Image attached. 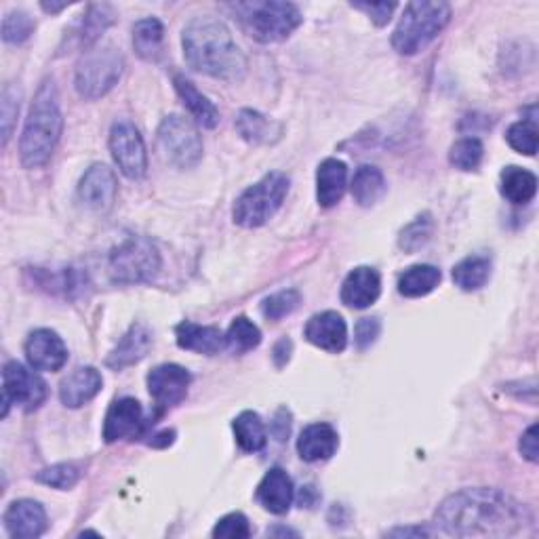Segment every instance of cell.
I'll use <instances>...</instances> for the list:
<instances>
[{
    "instance_id": "16",
    "label": "cell",
    "mask_w": 539,
    "mask_h": 539,
    "mask_svg": "<svg viewBox=\"0 0 539 539\" xmlns=\"http://www.w3.org/2000/svg\"><path fill=\"white\" fill-rule=\"evenodd\" d=\"M3 523L13 539L41 537L49 527L43 504L34 502V499H15L5 510Z\"/></svg>"
},
{
    "instance_id": "49",
    "label": "cell",
    "mask_w": 539,
    "mask_h": 539,
    "mask_svg": "<svg viewBox=\"0 0 539 539\" xmlns=\"http://www.w3.org/2000/svg\"><path fill=\"white\" fill-rule=\"evenodd\" d=\"M386 535H390V537H422V535H434V531L428 527L417 525V527H396V529L388 531Z\"/></svg>"
},
{
    "instance_id": "22",
    "label": "cell",
    "mask_w": 539,
    "mask_h": 539,
    "mask_svg": "<svg viewBox=\"0 0 539 539\" xmlns=\"http://www.w3.org/2000/svg\"><path fill=\"white\" fill-rule=\"evenodd\" d=\"M150 348H152V331L142 323H135L110 352V356L106 358V365L114 371H123L142 361V358L150 352Z\"/></svg>"
},
{
    "instance_id": "40",
    "label": "cell",
    "mask_w": 539,
    "mask_h": 539,
    "mask_svg": "<svg viewBox=\"0 0 539 539\" xmlns=\"http://www.w3.org/2000/svg\"><path fill=\"white\" fill-rule=\"evenodd\" d=\"M299 304H302V293L297 289H285L272 293L262 302V314L268 318V321H281V318L293 314Z\"/></svg>"
},
{
    "instance_id": "5",
    "label": "cell",
    "mask_w": 539,
    "mask_h": 539,
    "mask_svg": "<svg viewBox=\"0 0 539 539\" xmlns=\"http://www.w3.org/2000/svg\"><path fill=\"white\" fill-rule=\"evenodd\" d=\"M451 22V7L447 3H426L415 0L403 11V17L392 34V47L401 55H415L436 41Z\"/></svg>"
},
{
    "instance_id": "26",
    "label": "cell",
    "mask_w": 539,
    "mask_h": 539,
    "mask_svg": "<svg viewBox=\"0 0 539 539\" xmlns=\"http://www.w3.org/2000/svg\"><path fill=\"white\" fill-rule=\"evenodd\" d=\"M173 85H175V91H177L179 99H182L184 106L188 108V112L194 116V121L201 127H205V129H215L217 123H219V112L213 106L211 99L198 91L190 78H186L182 74H177L173 78Z\"/></svg>"
},
{
    "instance_id": "45",
    "label": "cell",
    "mask_w": 539,
    "mask_h": 539,
    "mask_svg": "<svg viewBox=\"0 0 539 539\" xmlns=\"http://www.w3.org/2000/svg\"><path fill=\"white\" fill-rule=\"evenodd\" d=\"M350 7L356 11H365L371 17V22L379 28L390 22V17L396 9L394 3H352Z\"/></svg>"
},
{
    "instance_id": "6",
    "label": "cell",
    "mask_w": 539,
    "mask_h": 539,
    "mask_svg": "<svg viewBox=\"0 0 539 539\" xmlns=\"http://www.w3.org/2000/svg\"><path fill=\"white\" fill-rule=\"evenodd\" d=\"M289 177L281 171H272L259 179L257 184L249 186L241 196L236 198L232 211L234 224L241 228H259L268 224L283 207L289 194Z\"/></svg>"
},
{
    "instance_id": "8",
    "label": "cell",
    "mask_w": 539,
    "mask_h": 539,
    "mask_svg": "<svg viewBox=\"0 0 539 539\" xmlns=\"http://www.w3.org/2000/svg\"><path fill=\"white\" fill-rule=\"evenodd\" d=\"M161 270V253L146 236H129L110 255V274L114 283H148Z\"/></svg>"
},
{
    "instance_id": "44",
    "label": "cell",
    "mask_w": 539,
    "mask_h": 539,
    "mask_svg": "<svg viewBox=\"0 0 539 539\" xmlns=\"http://www.w3.org/2000/svg\"><path fill=\"white\" fill-rule=\"evenodd\" d=\"M379 331H382V325H379V318H361V321L356 323V329H354V346L356 350L365 352L367 348H371L377 337H379Z\"/></svg>"
},
{
    "instance_id": "42",
    "label": "cell",
    "mask_w": 539,
    "mask_h": 539,
    "mask_svg": "<svg viewBox=\"0 0 539 539\" xmlns=\"http://www.w3.org/2000/svg\"><path fill=\"white\" fill-rule=\"evenodd\" d=\"M251 525L247 521V516L241 512H232L226 514L224 518H219L215 529H213V537L217 539H245L251 537Z\"/></svg>"
},
{
    "instance_id": "17",
    "label": "cell",
    "mask_w": 539,
    "mask_h": 539,
    "mask_svg": "<svg viewBox=\"0 0 539 539\" xmlns=\"http://www.w3.org/2000/svg\"><path fill=\"white\" fill-rule=\"evenodd\" d=\"M304 337L316 348L339 354L348 346V327L342 314L327 310L310 318L304 329Z\"/></svg>"
},
{
    "instance_id": "29",
    "label": "cell",
    "mask_w": 539,
    "mask_h": 539,
    "mask_svg": "<svg viewBox=\"0 0 539 539\" xmlns=\"http://www.w3.org/2000/svg\"><path fill=\"white\" fill-rule=\"evenodd\" d=\"M384 173L373 165L358 167L352 177V196L361 207H373L386 194Z\"/></svg>"
},
{
    "instance_id": "33",
    "label": "cell",
    "mask_w": 539,
    "mask_h": 539,
    "mask_svg": "<svg viewBox=\"0 0 539 539\" xmlns=\"http://www.w3.org/2000/svg\"><path fill=\"white\" fill-rule=\"evenodd\" d=\"M114 9L112 5H89L85 15H83V24H81V45L85 47V51L97 47V41L102 38V34L114 24Z\"/></svg>"
},
{
    "instance_id": "31",
    "label": "cell",
    "mask_w": 539,
    "mask_h": 539,
    "mask_svg": "<svg viewBox=\"0 0 539 539\" xmlns=\"http://www.w3.org/2000/svg\"><path fill=\"white\" fill-rule=\"evenodd\" d=\"M453 283L462 291H478L483 289L491 276V259L485 255H470L462 262L455 264Z\"/></svg>"
},
{
    "instance_id": "18",
    "label": "cell",
    "mask_w": 539,
    "mask_h": 539,
    "mask_svg": "<svg viewBox=\"0 0 539 539\" xmlns=\"http://www.w3.org/2000/svg\"><path fill=\"white\" fill-rule=\"evenodd\" d=\"M104 379L95 367H76L59 384V401L68 409H81L102 392Z\"/></svg>"
},
{
    "instance_id": "20",
    "label": "cell",
    "mask_w": 539,
    "mask_h": 539,
    "mask_svg": "<svg viewBox=\"0 0 539 539\" xmlns=\"http://www.w3.org/2000/svg\"><path fill=\"white\" fill-rule=\"evenodd\" d=\"M257 502L272 514H287L291 510L295 489L291 476L283 468H272L262 478L255 491Z\"/></svg>"
},
{
    "instance_id": "9",
    "label": "cell",
    "mask_w": 539,
    "mask_h": 539,
    "mask_svg": "<svg viewBox=\"0 0 539 539\" xmlns=\"http://www.w3.org/2000/svg\"><path fill=\"white\" fill-rule=\"evenodd\" d=\"M158 146L177 169H194L203 161V137L190 118L171 114L158 127Z\"/></svg>"
},
{
    "instance_id": "37",
    "label": "cell",
    "mask_w": 539,
    "mask_h": 539,
    "mask_svg": "<svg viewBox=\"0 0 539 539\" xmlns=\"http://www.w3.org/2000/svg\"><path fill=\"white\" fill-rule=\"evenodd\" d=\"M434 232V219L430 213L417 215L411 224H407L398 236V247H401L405 253H415L422 247L428 245Z\"/></svg>"
},
{
    "instance_id": "19",
    "label": "cell",
    "mask_w": 539,
    "mask_h": 539,
    "mask_svg": "<svg viewBox=\"0 0 539 539\" xmlns=\"http://www.w3.org/2000/svg\"><path fill=\"white\" fill-rule=\"evenodd\" d=\"M382 293V276L375 268H354L342 285V302L352 310H365L377 302Z\"/></svg>"
},
{
    "instance_id": "46",
    "label": "cell",
    "mask_w": 539,
    "mask_h": 539,
    "mask_svg": "<svg viewBox=\"0 0 539 539\" xmlns=\"http://www.w3.org/2000/svg\"><path fill=\"white\" fill-rule=\"evenodd\" d=\"M518 451H521V455L527 459V462L531 464H537L539 462V438H537V424L529 426L523 436H521V443H518Z\"/></svg>"
},
{
    "instance_id": "21",
    "label": "cell",
    "mask_w": 539,
    "mask_h": 539,
    "mask_svg": "<svg viewBox=\"0 0 539 539\" xmlns=\"http://www.w3.org/2000/svg\"><path fill=\"white\" fill-rule=\"evenodd\" d=\"M339 447L337 430L331 424H310L302 430L297 438V453L308 464L325 462V459L333 457Z\"/></svg>"
},
{
    "instance_id": "25",
    "label": "cell",
    "mask_w": 539,
    "mask_h": 539,
    "mask_svg": "<svg viewBox=\"0 0 539 539\" xmlns=\"http://www.w3.org/2000/svg\"><path fill=\"white\" fill-rule=\"evenodd\" d=\"M236 131L241 135L245 142L253 144V146H270L276 144L278 139L283 137L285 127L281 123L272 121V118L264 116L262 112L257 110H241L236 116Z\"/></svg>"
},
{
    "instance_id": "12",
    "label": "cell",
    "mask_w": 539,
    "mask_h": 539,
    "mask_svg": "<svg viewBox=\"0 0 539 539\" xmlns=\"http://www.w3.org/2000/svg\"><path fill=\"white\" fill-rule=\"evenodd\" d=\"M190 382H192L190 371L175 363L158 365L148 373L150 396L154 398L156 407L161 411H167L182 403L188 394Z\"/></svg>"
},
{
    "instance_id": "27",
    "label": "cell",
    "mask_w": 539,
    "mask_h": 539,
    "mask_svg": "<svg viewBox=\"0 0 539 539\" xmlns=\"http://www.w3.org/2000/svg\"><path fill=\"white\" fill-rule=\"evenodd\" d=\"M499 192L512 205H529L537 194V177L523 167L510 165L499 175Z\"/></svg>"
},
{
    "instance_id": "28",
    "label": "cell",
    "mask_w": 539,
    "mask_h": 539,
    "mask_svg": "<svg viewBox=\"0 0 539 539\" xmlns=\"http://www.w3.org/2000/svg\"><path fill=\"white\" fill-rule=\"evenodd\" d=\"M165 26L156 17L139 19L133 26V49L144 62H158L163 55Z\"/></svg>"
},
{
    "instance_id": "3",
    "label": "cell",
    "mask_w": 539,
    "mask_h": 539,
    "mask_svg": "<svg viewBox=\"0 0 539 539\" xmlns=\"http://www.w3.org/2000/svg\"><path fill=\"white\" fill-rule=\"evenodd\" d=\"M62 131L64 116L62 110H59L57 87L47 78L34 95L22 139H19V158H22V165L26 169H38L47 165L59 144Z\"/></svg>"
},
{
    "instance_id": "35",
    "label": "cell",
    "mask_w": 539,
    "mask_h": 539,
    "mask_svg": "<svg viewBox=\"0 0 539 539\" xmlns=\"http://www.w3.org/2000/svg\"><path fill=\"white\" fill-rule=\"evenodd\" d=\"M228 348L236 354H245L262 344V331L247 316H236L226 331Z\"/></svg>"
},
{
    "instance_id": "23",
    "label": "cell",
    "mask_w": 539,
    "mask_h": 539,
    "mask_svg": "<svg viewBox=\"0 0 539 539\" xmlns=\"http://www.w3.org/2000/svg\"><path fill=\"white\" fill-rule=\"evenodd\" d=\"M175 339H177V346L182 350L207 354V356L228 348L224 331H219L217 327L196 325L190 321H184L175 327Z\"/></svg>"
},
{
    "instance_id": "32",
    "label": "cell",
    "mask_w": 539,
    "mask_h": 539,
    "mask_svg": "<svg viewBox=\"0 0 539 539\" xmlns=\"http://www.w3.org/2000/svg\"><path fill=\"white\" fill-rule=\"evenodd\" d=\"M441 270L430 264H417L405 270V274L398 278V293L403 297H424L432 293L438 283H441Z\"/></svg>"
},
{
    "instance_id": "1",
    "label": "cell",
    "mask_w": 539,
    "mask_h": 539,
    "mask_svg": "<svg viewBox=\"0 0 539 539\" xmlns=\"http://www.w3.org/2000/svg\"><path fill=\"white\" fill-rule=\"evenodd\" d=\"M533 523L531 510L512 495L474 487L445 497L434 512V527L449 537H512Z\"/></svg>"
},
{
    "instance_id": "50",
    "label": "cell",
    "mask_w": 539,
    "mask_h": 539,
    "mask_svg": "<svg viewBox=\"0 0 539 539\" xmlns=\"http://www.w3.org/2000/svg\"><path fill=\"white\" fill-rule=\"evenodd\" d=\"M41 7H43V11H45V13H51V15H55V13H59V11H64V9L68 7V5H66V3H62V5H53V3L49 5V3H43Z\"/></svg>"
},
{
    "instance_id": "4",
    "label": "cell",
    "mask_w": 539,
    "mask_h": 539,
    "mask_svg": "<svg viewBox=\"0 0 539 539\" xmlns=\"http://www.w3.org/2000/svg\"><path fill=\"white\" fill-rule=\"evenodd\" d=\"M226 9L257 43H281L302 26V13L293 3L281 0H253V3H232Z\"/></svg>"
},
{
    "instance_id": "36",
    "label": "cell",
    "mask_w": 539,
    "mask_h": 539,
    "mask_svg": "<svg viewBox=\"0 0 539 539\" xmlns=\"http://www.w3.org/2000/svg\"><path fill=\"white\" fill-rule=\"evenodd\" d=\"M485 146L478 137H464L449 150V163L459 171H476L483 163Z\"/></svg>"
},
{
    "instance_id": "30",
    "label": "cell",
    "mask_w": 539,
    "mask_h": 539,
    "mask_svg": "<svg viewBox=\"0 0 539 539\" xmlns=\"http://www.w3.org/2000/svg\"><path fill=\"white\" fill-rule=\"evenodd\" d=\"M232 430H234L238 447H241L245 453L262 451L268 443L266 426L262 422V417H259L255 411H243L241 415H238L232 422Z\"/></svg>"
},
{
    "instance_id": "39",
    "label": "cell",
    "mask_w": 539,
    "mask_h": 539,
    "mask_svg": "<svg viewBox=\"0 0 539 539\" xmlns=\"http://www.w3.org/2000/svg\"><path fill=\"white\" fill-rule=\"evenodd\" d=\"M506 139H508L510 148L516 150L518 154L535 156V152H537V121H535V116L523 118V121L510 125Z\"/></svg>"
},
{
    "instance_id": "34",
    "label": "cell",
    "mask_w": 539,
    "mask_h": 539,
    "mask_svg": "<svg viewBox=\"0 0 539 539\" xmlns=\"http://www.w3.org/2000/svg\"><path fill=\"white\" fill-rule=\"evenodd\" d=\"M36 285L47 289L49 293L64 295V297H74L78 291L83 289V276L78 274L74 268H64V270H43L36 268Z\"/></svg>"
},
{
    "instance_id": "43",
    "label": "cell",
    "mask_w": 539,
    "mask_h": 539,
    "mask_svg": "<svg viewBox=\"0 0 539 539\" xmlns=\"http://www.w3.org/2000/svg\"><path fill=\"white\" fill-rule=\"evenodd\" d=\"M3 102H0V123H3V146L9 144V139L13 135V125L15 118L19 114V91L11 85H5L3 89Z\"/></svg>"
},
{
    "instance_id": "7",
    "label": "cell",
    "mask_w": 539,
    "mask_h": 539,
    "mask_svg": "<svg viewBox=\"0 0 539 539\" xmlns=\"http://www.w3.org/2000/svg\"><path fill=\"white\" fill-rule=\"evenodd\" d=\"M125 72V57L114 45H102L85 51L76 66L74 85L83 99H99L108 95Z\"/></svg>"
},
{
    "instance_id": "48",
    "label": "cell",
    "mask_w": 539,
    "mask_h": 539,
    "mask_svg": "<svg viewBox=\"0 0 539 539\" xmlns=\"http://www.w3.org/2000/svg\"><path fill=\"white\" fill-rule=\"evenodd\" d=\"M291 350H293L291 339L283 337L281 342H276V346H274V350H272V358H274L276 367H285V365L289 363V358H291Z\"/></svg>"
},
{
    "instance_id": "47",
    "label": "cell",
    "mask_w": 539,
    "mask_h": 539,
    "mask_svg": "<svg viewBox=\"0 0 539 539\" xmlns=\"http://www.w3.org/2000/svg\"><path fill=\"white\" fill-rule=\"evenodd\" d=\"M270 430H272L276 441H285V438L291 432V417H289V411L287 409H281V411H278L274 415V422H272Z\"/></svg>"
},
{
    "instance_id": "10",
    "label": "cell",
    "mask_w": 539,
    "mask_h": 539,
    "mask_svg": "<svg viewBox=\"0 0 539 539\" xmlns=\"http://www.w3.org/2000/svg\"><path fill=\"white\" fill-rule=\"evenodd\" d=\"M47 384L41 375L26 369L22 363L11 361L3 369V417L9 407L17 405L24 411H34L47 401Z\"/></svg>"
},
{
    "instance_id": "13",
    "label": "cell",
    "mask_w": 539,
    "mask_h": 539,
    "mask_svg": "<svg viewBox=\"0 0 539 539\" xmlns=\"http://www.w3.org/2000/svg\"><path fill=\"white\" fill-rule=\"evenodd\" d=\"M116 194V175L102 163L91 165L78 184V201L95 213H108L114 207Z\"/></svg>"
},
{
    "instance_id": "15",
    "label": "cell",
    "mask_w": 539,
    "mask_h": 539,
    "mask_svg": "<svg viewBox=\"0 0 539 539\" xmlns=\"http://www.w3.org/2000/svg\"><path fill=\"white\" fill-rule=\"evenodd\" d=\"M26 358L34 371H59L68 363V348L55 331L36 329L26 339Z\"/></svg>"
},
{
    "instance_id": "11",
    "label": "cell",
    "mask_w": 539,
    "mask_h": 539,
    "mask_svg": "<svg viewBox=\"0 0 539 539\" xmlns=\"http://www.w3.org/2000/svg\"><path fill=\"white\" fill-rule=\"evenodd\" d=\"M110 152L116 167L129 179H142L148 171L144 137L129 121H116L110 129Z\"/></svg>"
},
{
    "instance_id": "38",
    "label": "cell",
    "mask_w": 539,
    "mask_h": 539,
    "mask_svg": "<svg viewBox=\"0 0 539 539\" xmlns=\"http://www.w3.org/2000/svg\"><path fill=\"white\" fill-rule=\"evenodd\" d=\"M81 466L74 464V462H68V464H55L51 468H45L38 472L34 476L36 483L41 485H47V487H53V489H59V491H68L72 487H76V483L81 481Z\"/></svg>"
},
{
    "instance_id": "2",
    "label": "cell",
    "mask_w": 539,
    "mask_h": 539,
    "mask_svg": "<svg viewBox=\"0 0 539 539\" xmlns=\"http://www.w3.org/2000/svg\"><path fill=\"white\" fill-rule=\"evenodd\" d=\"M184 57L192 70L219 81H243L247 74V57L236 45L222 19L201 15L186 24L182 32Z\"/></svg>"
},
{
    "instance_id": "24",
    "label": "cell",
    "mask_w": 539,
    "mask_h": 539,
    "mask_svg": "<svg viewBox=\"0 0 539 539\" xmlns=\"http://www.w3.org/2000/svg\"><path fill=\"white\" fill-rule=\"evenodd\" d=\"M348 186V167L337 158H327L316 171V201L323 209L335 207L342 201Z\"/></svg>"
},
{
    "instance_id": "51",
    "label": "cell",
    "mask_w": 539,
    "mask_h": 539,
    "mask_svg": "<svg viewBox=\"0 0 539 539\" xmlns=\"http://www.w3.org/2000/svg\"><path fill=\"white\" fill-rule=\"evenodd\" d=\"M268 535H293V537H297V531H291V529H285V527H278V529H268Z\"/></svg>"
},
{
    "instance_id": "41",
    "label": "cell",
    "mask_w": 539,
    "mask_h": 539,
    "mask_svg": "<svg viewBox=\"0 0 539 539\" xmlns=\"http://www.w3.org/2000/svg\"><path fill=\"white\" fill-rule=\"evenodd\" d=\"M36 24L24 11H11L3 19V41L7 45H22L32 36Z\"/></svg>"
},
{
    "instance_id": "14",
    "label": "cell",
    "mask_w": 539,
    "mask_h": 539,
    "mask_svg": "<svg viewBox=\"0 0 539 539\" xmlns=\"http://www.w3.org/2000/svg\"><path fill=\"white\" fill-rule=\"evenodd\" d=\"M144 428V409L131 396L116 398L104 419V441L108 445L135 438Z\"/></svg>"
}]
</instances>
